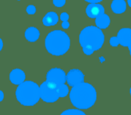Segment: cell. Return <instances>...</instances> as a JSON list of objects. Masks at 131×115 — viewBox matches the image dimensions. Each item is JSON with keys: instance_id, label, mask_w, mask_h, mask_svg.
Here are the masks:
<instances>
[{"instance_id": "6da1fadb", "label": "cell", "mask_w": 131, "mask_h": 115, "mask_svg": "<svg viewBox=\"0 0 131 115\" xmlns=\"http://www.w3.org/2000/svg\"><path fill=\"white\" fill-rule=\"evenodd\" d=\"M70 98L74 107L89 109L96 100V91L91 84L83 82L73 87Z\"/></svg>"}, {"instance_id": "7a4b0ae2", "label": "cell", "mask_w": 131, "mask_h": 115, "mask_svg": "<svg viewBox=\"0 0 131 115\" xmlns=\"http://www.w3.org/2000/svg\"><path fill=\"white\" fill-rule=\"evenodd\" d=\"M104 43V35L100 28L87 26L80 34V43L85 54L91 55L100 49Z\"/></svg>"}, {"instance_id": "3957f363", "label": "cell", "mask_w": 131, "mask_h": 115, "mask_svg": "<svg viewBox=\"0 0 131 115\" xmlns=\"http://www.w3.org/2000/svg\"><path fill=\"white\" fill-rule=\"evenodd\" d=\"M47 51L53 56H61L67 53L70 47L69 36L61 30H54L49 33L45 40Z\"/></svg>"}, {"instance_id": "277c9868", "label": "cell", "mask_w": 131, "mask_h": 115, "mask_svg": "<svg viewBox=\"0 0 131 115\" xmlns=\"http://www.w3.org/2000/svg\"><path fill=\"white\" fill-rule=\"evenodd\" d=\"M17 100L24 106H33L40 99L39 87L32 81H24L16 90Z\"/></svg>"}, {"instance_id": "5b68a950", "label": "cell", "mask_w": 131, "mask_h": 115, "mask_svg": "<svg viewBox=\"0 0 131 115\" xmlns=\"http://www.w3.org/2000/svg\"><path fill=\"white\" fill-rule=\"evenodd\" d=\"M39 90L41 99L46 103H54L59 97L57 92V87L47 80L41 84Z\"/></svg>"}, {"instance_id": "8992f818", "label": "cell", "mask_w": 131, "mask_h": 115, "mask_svg": "<svg viewBox=\"0 0 131 115\" xmlns=\"http://www.w3.org/2000/svg\"><path fill=\"white\" fill-rule=\"evenodd\" d=\"M67 80L65 72L59 68H53L50 70L46 74V80L55 85L56 87L64 84Z\"/></svg>"}, {"instance_id": "52a82bcc", "label": "cell", "mask_w": 131, "mask_h": 115, "mask_svg": "<svg viewBox=\"0 0 131 115\" xmlns=\"http://www.w3.org/2000/svg\"><path fill=\"white\" fill-rule=\"evenodd\" d=\"M67 80L70 86L73 87L84 81V75L79 70H71L67 74Z\"/></svg>"}, {"instance_id": "ba28073f", "label": "cell", "mask_w": 131, "mask_h": 115, "mask_svg": "<svg viewBox=\"0 0 131 115\" xmlns=\"http://www.w3.org/2000/svg\"><path fill=\"white\" fill-rule=\"evenodd\" d=\"M119 43L123 46H129L131 44V29L129 28L121 29L117 34Z\"/></svg>"}, {"instance_id": "9c48e42d", "label": "cell", "mask_w": 131, "mask_h": 115, "mask_svg": "<svg viewBox=\"0 0 131 115\" xmlns=\"http://www.w3.org/2000/svg\"><path fill=\"white\" fill-rule=\"evenodd\" d=\"M87 16L90 18H97L104 14V8L103 6L97 3H90L86 9Z\"/></svg>"}, {"instance_id": "30bf717a", "label": "cell", "mask_w": 131, "mask_h": 115, "mask_svg": "<svg viewBox=\"0 0 131 115\" xmlns=\"http://www.w3.org/2000/svg\"><path fill=\"white\" fill-rule=\"evenodd\" d=\"M26 79L25 73L20 69H15L12 70L9 74V80L10 81L16 85H19L24 82Z\"/></svg>"}, {"instance_id": "8fae6325", "label": "cell", "mask_w": 131, "mask_h": 115, "mask_svg": "<svg viewBox=\"0 0 131 115\" xmlns=\"http://www.w3.org/2000/svg\"><path fill=\"white\" fill-rule=\"evenodd\" d=\"M58 20H59V17L57 14L54 12H50L48 13L44 16V18L42 19V23L46 26H51L56 25L58 23Z\"/></svg>"}, {"instance_id": "7c38bea8", "label": "cell", "mask_w": 131, "mask_h": 115, "mask_svg": "<svg viewBox=\"0 0 131 115\" xmlns=\"http://www.w3.org/2000/svg\"><path fill=\"white\" fill-rule=\"evenodd\" d=\"M26 39L29 42H36L39 37V31L35 27H29L25 33Z\"/></svg>"}, {"instance_id": "4fadbf2b", "label": "cell", "mask_w": 131, "mask_h": 115, "mask_svg": "<svg viewBox=\"0 0 131 115\" xmlns=\"http://www.w3.org/2000/svg\"><path fill=\"white\" fill-rule=\"evenodd\" d=\"M111 9L115 13H122L126 10V3L124 0H113L111 4Z\"/></svg>"}, {"instance_id": "5bb4252c", "label": "cell", "mask_w": 131, "mask_h": 115, "mask_svg": "<svg viewBox=\"0 0 131 115\" xmlns=\"http://www.w3.org/2000/svg\"><path fill=\"white\" fill-rule=\"evenodd\" d=\"M110 23V17L106 14H103L98 16L96 19V24L100 29H106L109 26Z\"/></svg>"}, {"instance_id": "9a60e30c", "label": "cell", "mask_w": 131, "mask_h": 115, "mask_svg": "<svg viewBox=\"0 0 131 115\" xmlns=\"http://www.w3.org/2000/svg\"><path fill=\"white\" fill-rule=\"evenodd\" d=\"M57 92L59 96V97H65L69 93L68 87L65 84H62L59 87H57Z\"/></svg>"}, {"instance_id": "2e32d148", "label": "cell", "mask_w": 131, "mask_h": 115, "mask_svg": "<svg viewBox=\"0 0 131 115\" xmlns=\"http://www.w3.org/2000/svg\"><path fill=\"white\" fill-rule=\"evenodd\" d=\"M62 114H85V113L83 111L77 110H68L62 113Z\"/></svg>"}, {"instance_id": "e0dca14e", "label": "cell", "mask_w": 131, "mask_h": 115, "mask_svg": "<svg viewBox=\"0 0 131 115\" xmlns=\"http://www.w3.org/2000/svg\"><path fill=\"white\" fill-rule=\"evenodd\" d=\"M110 43L112 46H117L118 44H119V40H118V38L117 37H111L110 38Z\"/></svg>"}, {"instance_id": "ac0fdd59", "label": "cell", "mask_w": 131, "mask_h": 115, "mask_svg": "<svg viewBox=\"0 0 131 115\" xmlns=\"http://www.w3.org/2000/svg\"><path fill=\"white\" fill-rule=\"evenodd\" d=\"M66 3V0H53V4L57 7H62Z\"/></svg>"}, {"instance_id": "d6986e66", "label": "cell", "mask_w": 131, "mask_h": 115, "mask_svg": "<svg viewBox=\"0 0 131 115\" xmlns=\"http://www.w3.org/2000/svg\"><path fill=\"white\" fill-rule=\"evenodd\" d=\"M36 7H35L34 6H32V5H30V6H29L26 8V12H27V13H29V14L32 15V14H34V13H36Z\"/></svg>"}, {"instance_id": "ffe728a7", "label": "cell", "mask_w": 131, "mask_h": 115, "mask_svg": "<svg viewBox=\"0 0 131 115\" xmlns=\"http://www.w3.org/2000/svg\"><path fill=\"white\" fill-rule=\"evenodd\" d=\"M60 19L62 21H67L69 19V15L67 13H62L61 15H60Z\"/></svg>"}, {"instance_id": "44dd1931", "label": "cell", "mask_w": 131, "mask_h": 115, "mask_svg": "<svg viewBox=\"0 0 131 115\" xmlns=\"http://www.w3.org/2000/svg\"><path fill=\"white\" fill-rule=\"evenodd\" d=\"M62 28H64V29H68V28L70 27V23H69L67 21H64V22H62Z\"/></svg>"}, {"instance_id": "7402d4cb", "label": "cell", "mask_w": 131, "mask_h": 115, "mask_svg": "<svg viewBox=\"0 0 131 115\" xmlns=\"http://www.w3.org/2000/svg\"><path fill=\"white\" fill-rule=\"evenodd\" d=\"M85 1H86L88 3H97L101 2L102 0H85Z\"/></svg>"}, {"instance_id": "603a6c76", "label": "cell", "mask_w": 131, "mask_h": 115, "mask_svg": "<svg viewBox=\"0 0 131 115\" xmlns=\"http://www.w3.org/2000/svg\"><path fill=\"white\" fill-rule=\"evenodd\" d=\"M3 97H4V93L2 90H0V102L3 100Z\"/></svg>"}, {"instance_id": "cb8c5ba5", "label": "cell", "mask_w": 131, "mask_h": 115, "mask_svg": "<svg viewBox=\"0 0 131 115\" xmlns=\"http://www.w3.org/2000/svg\"><path fill=\"white\" fill-rule=\"evenodd\" d=\"M3 42L1 39H0V51L3 49Z\"/></svg>"}, {"instance_id": "d4e9b609", "label": "cell", "mask_w": 131, "mask_h": 115, "mask_svg": "<svg viewBox=\"0 0 131 115\" xmlns=\"http://www.w3.org/2000/svg\"><path fill=\"white\" fill-rule=\"evenodd\" d=\"M129 54H130V56H131V44L129 46Z\"/></svg>"}, {"instance_id": "484cf974", "label": "cell", "mask_w": 131, "mask_h": 115, "mask_svg": "<svg viewBox=\"0 0 131 115\" xmlns=\"http://www.w3.org/2000/svg\"><path fill=\"white\" fill-rule=\"evenodd\" d=\"M128 4H129V6L131 7V0H128Z\"/></svg>"}, {"instance_id": "4316f807", "label": "cell", "mask_w": 131, "mask_h": 115, "mask_svg": "<svg viewBox=\"0 0 131 115\" xmlns=\"http://www.w3.org/2000/svg\"><path fill=\"white\" fill-rule=\"evenodd\" d=\"M103 57H100V60H101V62H103L104 61V59H103Z\"/></svg>"}, {"instance_id": "83f0119b", "label": "cell", "mask_w": 131, "mask_h": 115, "mask_svg": "<svg viewBox=\"0 0 131 115\" xmlns=\"http://www.w3.org/2000/svg\"><path fill=\"white\" fill-rule=\"evenodd\" d=\"M129 92H130V93H131V88H130V90H129Z\"/></svg>"}]
</instances>
